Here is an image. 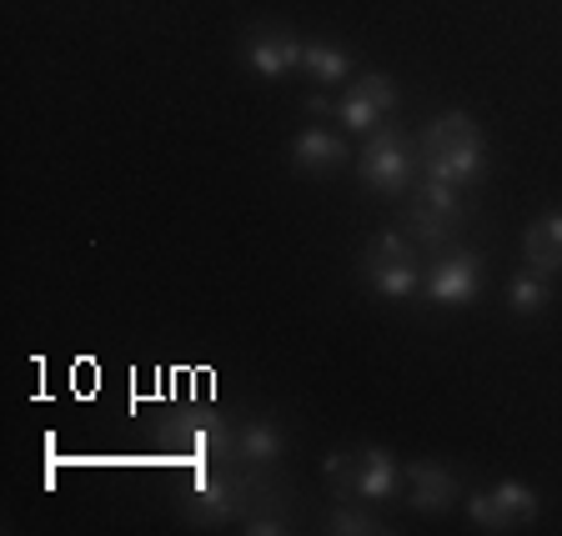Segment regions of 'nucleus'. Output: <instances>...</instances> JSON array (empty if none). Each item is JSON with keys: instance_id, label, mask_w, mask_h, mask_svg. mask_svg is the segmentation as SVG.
Wrapping results in <instances>:
<instances>
[{"instance_id": "nucleus-1", "label": "nucleus", "mask_w": 562, "mask_h": 536, "mask_svg": "<svg viewBox=\"0 0 562 536\" xmlns=\"http://www.w3.org/2000/svg\"><path fill=\"white\" fill-rule=\"evenodd\" d=\"M417 166L427 181H442V186H472L487 171V140H482L477 121L468 111H447L432 126L417 136Z\"/></svg>"}, {"instance_id": "nucleus-2", "label": "nucleus", "mask_w": 562, "mask_h": 536, "mask_svg": "<svg viewBox=\"0 0 562 536\" xmlns=\"http://www.w3.org/2000/svg\"><path fill=\"white\" fill-rule=\"evenodd\" d=\"M357 175H362V186L376 191V196H407L417 186V140H407L397 126H376L367 136V151L357 156Z\"/></svg>"}, {"instance_id": "nucleus-3", "label": "nucleus", "mask_w": 562, "mask_h": 536, "mask_svg": "<svg viewBox=\"0 0 562 536\" xmlns=\"http://www.w3.org/2000/svg\"><path fill=\"white\" fill-rule=\"evenodd\" d=\"M327 477L351 502H386V497H397V487H402L397 456L382 452V446H357V452H347V456H327Z\"/></svg>"}, {"instance_id": "nucleus-4", "label": "nucleus", "mask_w": 562, "mask_h": 536, "mask_svg": "<svg viewBox=\"0 0 562 536\" xmlns=\"http://www.w3.org/2000/svg\"><path fill=\"white\" fill-rule=\"evenodd\" d=\"M362 276L376 296L386 301H407V296L422 292V266H417V251L402 241L397 231H382L362 256Z\"/></svg>"}, {"instance_id": "nucleus-5", "label": "nucleus", "mask_w": 562, "mask_h": 536, "mask_svg": "<svg viewBox=\"0 0 562 536\" xmlns=\"http://www.w3.org/2000/svg\"><path fill=\"white\" fill-rule=\"evenodd\" d=\"M166 446L181 456H196V461H222V456H232V442L236 432L226 426L222 411H211V407H187V411H176L171 421L161 426Z\"/></svg>"}, {"instance_id": "nucleus-6", "label": "nucleus", "mask_w": 562, "mask_h": 536, "mask_svg": "<svg viewBox=\"0 0 562 536\" xmlns=\"http://www.w3.org/2000/svg\"><path fill=\"white\" fill-rule=\"evenodd\" d=\"M407 196H412L407 201V231L417 236V241L437 246L462 226V196H457V186H442V181H427V175H422V186H412Z\"/></svg>"}, {"instance_id": "nucleus-7", "label": "nucleus", "mask_w": 562, "mask_h": 536, "mask_svg": "<svg viewBox=\"0 0 562 536\" xmlns=\"http://www.w3.org/2000/svg\"><path fill=\"white\" fill-rule=\"evenodd\" d=\"M468 516L482 532H517L538 522V491L522 481H497V487L468 497Z\"/></svg>"}, {"instance_id": "nucleus-8", "label": "nucleus", "mask_w": 562, "mask_h": 536, "mask_svg": "<svg viewBox=\"0 0 562 536\" xmlns=\"http://www.w3.org/2000/svg\"><path fill=\"white\" fill-rule=\"evenodd\" d=\"M392 111H397V85H392V76H382V70L357 76V81L347 85V95L331 101V116H337L347 130H362V136H372Z\"/></svg>"}, {"instance_id": "nucleus-9", "label": "nucleus", "mask_w": 562, "mask_h": 536, "mask_svg": "<svg viewBox=\"0 0 562 536\" xmlns=\"http://www.w3.org/2000/svg\"><path fill=\"white\" fill-rule=\"evenodd\" d=\"M477 292H482V261L472 251H447L422 276V296L437 306H468L477 301Z\"/></svg>"}, {"instance_id": "nucleus-10", "label": "nucleus", "mask_w": 562, "mask_h": 536, "mask_svg": "<svg viewBox=\"0 0 562 536\" xmlns=\"http://www.w3.org/2000/svg\"><path fill=\"white\" fill-rule=\"evenodd\" d=\"M302 46L306 41H296L286 25H257V31L246 35L241 60L257 70L261 81H281L286 70H302Z\"/></svg>"}, {"instance_id": "nucleus-11", "label": "nucleus", "mask_w": 562, "mask_h": 536, "mask_svg": "<svg viewBox=\"0 0 562 536\" xmlns=\"http://www.w3.org/2000/svg\"><path fill=\"white\" fill-rule=\"evenodd\" d=\"M351 156H347V140L337 136V130H327V126H306L302 136L292 140V166L302 175H331V171H341Z\"/></svg>"}, {"instance_id": "nucleus-12", "label": "nucleus", "mask_w": 562, "mask_h": 536, "mask_svg": "<svg viewBox=\"0 0 562 536\" xmlns=\"http://www.w3.org/2000/svg\"><path fill=\"white\" fill-rule=\"evenodd\" d=\"M407 487H412V506L417 512H447V506L462 497V487H457V477L447 467H437V461H412L407 467Z\"/></svg>"}, {"instance_id": "nucleus-13", "label": "nucleus", "mask_w": 562, "mask_h": 536, "mask_svg": "<svg viewBox=\"0 0 562 536\" xmlns=\"http://www.w3.org/2000/svg\"><path fill=\"white\" fill-rule=\"evenodd\" d=\"M241 512V487L232 477H201L191 491V522L196 526H226Z\"/></svg>"}, {"instance_id": "nucleus-14", "label": "nucleus", "mask_w": 562, "mask_h": 536, "mask_svg": "<svg viewBox=\"0 0 562 536\" xmlns=\"http://www.w3.org/2000/svg\"><path fill=\"white\" fill-rule=\"evenodd\" d=\"M281 452H286V432H281L271 417H257V421H246V426H236V442H232L236 461H246V467H271V461H281Z\"/></svg>"}, {"instance_id": "nucleus-15", "label": "nucleus", "mask_w": 562, "mask_h": 536, "mask_svg": "<svg viewBox=\"0 0 562 536\" xmlns=\"http://www.w3.org/2000/svg\"><path fill=\"white\" fill-rule=\"evenodd\" d=\"M522 256H527V266L542 271V276L562 271V210H548V216H538V221L527 226Z\"/></svg>"}, {"instance_id": "nucleus-16", "label": "nucleus", "mask_w": 562, "mask_h": 536, "mask_svg": "<svg viewBox=\"0 0 562 536\" xmlns=\"http://www.w3.org/2000/svg\"><path fill=\"white\" fill-rule=\"evenodd\" d=\"M302 70L312 76L316 85H341V81H351V56L341 46H331V41H306L302 46Z\"/></svg>"}, {"instance_id": "nucleus-17", "label": "nucleus", "mask_w": 562, "mask_h": 536, "mask_svg": "<svg viewBox=\"0 0 562 536\" xmlns=\"http://www.w3.org/2000/svg\"><path fill=\"white\" fill-rule=\"evenodd\" d=\"M507 306H513L517 316H527V321H532V316H542L552 306V286H548V276H542V271H517L513 281H507Z\"/></svg>"}, {"instance_id": "nucleus-18", "label": "nucleus", "mask_w": 562, "mask_h": 536, "mask_svg": "<svg viewBox=\"0 0 562 536\" xmlns=\"http://www.w3.org/2000/svg\"><path fill=\"white\" fill-rule=\"evenodd\" d=\"M327 532L331 536H376L386 526L376 516H367L362 506H337V512H327Z\"/></svg>"}, {"instance_id": "nucleus-19", "label": "nucleus", "mask_w": 562, "mask_h": 536, "mask_svg": "<svg viewBox=\"0 0 562 536\" xmlns=\"http://www.w3.org/2000/svg\"><path fill=\"white\" fill-rule=\"evenodd\" d=\"M246 532H251V536H281V532H286V522H281L277 512H267V506H261V512L246 516Z\"/></svg>"}]
</instances>
